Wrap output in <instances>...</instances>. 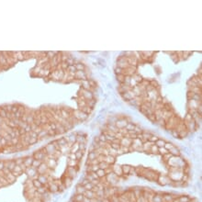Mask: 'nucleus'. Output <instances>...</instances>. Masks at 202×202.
Masks as SVG:
<instances>
[{"label":"nucleus","mask_w":202,"mask_h":202,"mask_svg":"<svg viewBox=\"0 0 202 202\" xmlns=\"http://www.w3.org/2000/svg\"><path fill=\"white\" fill-rule=\"evenodd\" d=\"M76 68H77V69H84V65H83V64H77V65H76Z\"/></svg>","instance_id":"7ed1b4c3"},{"label":"nucleus","mask_w":202,"mask_h":202,"mask_svg":"<svg viewBox=\"0 0 202 202\" xmlns=\"http://www.w3.org/2000/svg\"><path fill=\"white\" fill-rule=\"evenodd\" d=\"M122 70H123L122 68H120L118 66V68H116V73H117L118 75H122V74H123V71H122Z\"/></svg>","instance_id":"f03ea898"},{"label":"nucleus","mask_w":202,"mask_h":202,"mask_svg":"<svg viewBox=\"0 0 202 202\" xmlns=\"http://www.w3.org/2000/svg\"><path fill=\"white\" fill-rule=\"evenodd\" d=\"M125 75L124 74H122V75H118V80L121 83V84H123L124 82H125Z\"/></svg>","instance_id":"f257e3e1"}]
</instances>
